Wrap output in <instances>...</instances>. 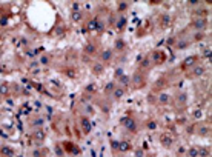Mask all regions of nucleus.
I'll list each match as a JSON object with an SVG mask.
<instances>
[{
	"label": "nucleus",
	"instance_id": "nucleus-5",
	"mask_svg": "<svg viewBox=\"0 0 212 157\" xmlns=\"http://www.w3.org/2000/svg\"><path fill=\"white\" fill-rule=\"evenodd\" d=\"M117 148H118V151H122V152H128V151H131V143L128 142V140H122L120 143L117 145Z\"/></svg>",
	"mask_w": 212,
	"mask_h": 157
},
{
	"label": "nucleus",
	"instance_id": "nucleus-2",
	"mask_svg": "<svg viewBox=\"0 0 212 157\" xmlns=\"http://www.w3.org/2000/svg\"><path fill=\"white\" fill-rule=\"evenodd\" d=\"M80 126H82V131L85 134H89L91 129H92V123L89 122V119H86V117H82L80 119Z\"/></svg>",
	"mask_w": 212,
	"mask_h": 157
},
{
	"label": "nucleus",
	"instance_id": "nucleus-7",
	"mask_svg": "<svg viewBox=\"0 0 212 157\" xmlns=\"http://www.w3.org/2000/svg\"><path fill=\"white\" fill-rule=\"evenodd\" d=\"M123 96H125V89H123V88H115V89L112 91V97H114L115 100L122 99Z\"/></svg>",
	"mask_w": 212,
	"mask_h": 157
},
{
	"label": "nucleus",
	"instance_id": "nucleus-25",
	"mask_svg": "<svg viewBox=\"0 0 212 157\" xmlns=\"http://www.w3.org/2000/svg\"><path fill=\"white\" fill-rule=\"evenodd\" d=\"M198 3H200L198 0H191V2H189V5H192V6H195V5H198Z\"/></svg>",
	"mask_w": 212,
	"mask_h": 157
},
{
	"label": "nucleus",
	"instance_id": "nucleus-4",
	"mask_svg": "<svg viewBox=\"0 0 212 157\" xmlns=\"http://www.w3.org/2000/svg\"><path fill=\"white\" fill-rule=\"evenodd\" d=\"M0 155L2 157H14V149L8 145H3L0 148Z\"/></svg>",
	"mask_w": 212,
	"mask_h": 157
},
{
	"label": "nucleus",
	"instance_id": "nucleus-12",
	"mask_svg": "<svg viewBox=\"0 0 212 157\" xmlns=\"http://www.w3.org/2000/svg\"><path fill=\"white\" fill-rule=\"evenodd\" d=\"M115 89V85L112 83V82H109L108 85L104 86V93H112V91Z\"/></svg>",
	"mask_w": 212,
	"mask_h": 157
},
{
	"label": "nucleus",
	"instance_id": "nucleus-26",
	"mask_svg": "<svg viewBox=\"0 0 212 157\" xmlns=\"http://www.w3.org/2000/svg\"><path fill=\"white\" fill-rule=\"evenodd\" d=\"M207 133V128H201L200 129V134H206Z\"/></svg>",
	"mask_w": 212,
	"mask_h": 157
},
{
	"label": "nucleus",
	"instance_id": "nucleus-10",
	"mask_svg": "<svg viewBox=\"0 0 212 157\" xmlns=\"http://www.w3.org/2000/svg\"><path fill=\"white\" fill-rule=\"evenodd\" d=\"M192 74H194L195 77L203 75V74H204V66H195V68H194V71H192Z\"/></svg>",
	"mask_w": 212,
	"mask_h": 157
},
{
	"label": "nucleus",
	"instance_id": "nucleus-16",
	"mask_svg": "<svg viewBox=\"0 0 212 157\" xmlns=\"http://www.w3.org/2000/svg\"><path fill=\"white\" fill-rule=\"evenodd\" d=\"M85 51L88 52V54H92V52H94V51H95V46H94V45H88Z\"/></svg>",
	"mask_w": 212,
	"mask_h": 157
},
{
	"label": "nucleus",
	"instance_id": "nucleus-20",
	"mask_svg": "<svg viewBox=\"0 0 212 157\" xmlns=\"http://www.w3.org/2000/svg\"><path fill=\"white\" fill-rule=\"evenodd\" d=\"M72 19H74L75 22L80 20V19H82V14H80V12H74V17H72Z\"/></svg>",
	"mask_w": 212,
	"mask_h": 157
},
{
	"label": "nucleus",
	"instance_id": "nucleus-21",
	"mask_svg": "<svg viewBox=\"0 0 212 157\" xmlns=\"http://www.w3.org/2000/svg\"><path fill=\"white\" fill-rule=\"evenodd\" d=\"M148 128H149V129H155V128H157V123H155V122H149V123H148Z\"/></svg>",
	"mask_w": 212,
	"mask_h": 157
},
{
	"label": "nucleus",
	"instance_id": "nucleus-9",
	"mask_svg": "<svg viewBox=\"0 0 212 157\" xmlns=\"http://www.w3.org/2000/svg\"><path fill=\"white\" fill-rule=\"evenodd\" d=\"M162 145L163 146H166V148H169L171 145H172V139H171V136H162Z\"/></svg>",
	"mask_w": 212,
	"mask_h": 157
},
{
	"label": "nucleus",
	"instance_id": "nucleus-6",
	"mask_svg": "<svg viewBox=\"0 0 212 157\" xmlns=\"http://www.w3.org/2000/svg\"><path fill=\"white\" fill-rule=\"evenodd\" d=\"M204 26H206V20H204V19H198V20L194 22V28H195L197 31H203Z\"/></svg>",
	"mask_w": 212,
	"mask_h": 157
},
{
	"label": "nucleus",
	"instance_id": "nucleus-8",
	"mask_svg": "<svg viewBox=\"0 0 212 157\" xmlns=\"http://www.w3.org/2000/svg\"><path fill=\"white\" fill-rule=\"evenodd\" d=\"M100 57H101V60H103V62H109V60L112 59V51H111V49H106V51H103Z\"/></svg>",
	"mask_w": 212,
	"mask_h": 157
},
{
	"label": "nucleus",
	"instance_id": "nucleus-1",
	"mask_svg": "<svg viewBox=\"0 0 212 157\" xmlns=\"http://www.w3.org/2000/svg\"><path fill=\"white\" fill-rule=\"evenodd\" d=\"M122 123H123L125 128L129 129V131H135V129H137V123H135V120L132 119V117H125V119L122 120Z\"/></svg>",
	"mask_w": 212,
	"mask_h": 157
},
{
	"label": "nucleus",
	"instance_id": "nucleus-23",
	"mask_svg": "<svg viewBox=\"0 0 212 157\" xmlns=\"http://www.w3.org/2000/svg\"><path fill=\"white\" fill-rule=\"evenodd\" d=\"M198 155H207V149H200L198 151Z\"/></svg>",
	"mask_w": 212,
	"mask_h": 157
},
{
	"label": "nucleus",
	"instance_id": "nucleus-13",
	"mask_svg": "<svg viewBox=\"0 0 212 157\" xmlns=\"http://www.w3.org/2000/svg\"><path fill=\"white\" fill-rule=\"evenodd\" d=\"M158 102H160V103H168L169 102V96L168 94H160V97H158Z\"/></svg>",
	"mask_w": 212,
	"mask_h": 157
},
{
	"label": "nucleus",
	"instance_id": "nucleus-27",
	"mask_svg": "<svg viewBox=\"0 0 212 157\" xmlns=\"http://www.w3.org/2000/svg\"><path fill=\"white\" fill-rule=\"evenodd\" d=\"M86 91H89V93H91V91H94V86H92V85H89V86L86 88Z\"/></svg>",
	"mask_w": 212,
	"mask_h": 157
},
{
	"label": "nucleus",
	"instance_id": "nucleus-11",
	"mask_svg": "<svg viewBox=\"0 0 212 157\" xmlns=\"http://www.w3.org/2000/svg\"><path fill=\"white\" fill-rule=\"evenodd\" d=\"M194 63H195V57H188L186 60L183 62V65H184V66H192Z\"/></svg>",
	"mask_w": 212,
	"mask_h": 157
},
{
	"label": "nucleus",
	"instance_id": "nucleus-15",
	"mask_svg": "<svg viewBox=\"0 0 212 157\" xmlns=\"http://www.w3.org/2000/svg\"><path fill=\"white\" fill-rule=\"evenodd\" d=\"M40 63L42 65H49V57L48 56H42L40 57Z\"/></svg>",
	"mask_w": 212,
	"mask_h": 157
},
{
	"label": "nucleus",
	"instance_id": "nucleus-24",
	"mask_svg": "<svg viewBox=\"0 0 212 157\" xmlns=\"http://www.w3.org/2000/svg\"><path fill=\"white\" fill-rule=\"evenodd\" d=\"M0 93H2V94H5V93H8V86H2V89H0Z\"/></svg>",
	"mask_w": 212,
	"mask_h": 157
},
{
	"label": "nucleus",
	"instance_id": "nucleus-17",
	"mask_svg": "<svg viewBox=\"0 0 212 157\" xmlns=\"http://www.w3.org/2000/svg\"><path fill=\"white\" fill-rule=\"evenodd\" d=\"M189 155H191V157H197V155H198V149H197V148H191V149H189Z\"/></svg>",
	"mask_w": 212,
	"mask_h": 157
},
{
	"label": "nucleus",
	"instance_id": "nucleus-3",
	"mask_svg": "<svg viewBox=\"0 0 212 157\" xmlns=\"http://www.w3.org/2000/svg\"><path fill=\"white\" fill-rule=\"evenodd\" d=\"M32 139L35 142H43L46 139V133H45L43 129H35L34 133H32Z\"/></svg>",
	"mask_w": 212,
	"mask_h": 157
},
{
	"label": "nucleus",
	"instance_id": "nucleus-18",
	"mask_svg": "<svg viewBox=\"0 0 212 157\" xmlns=\"http://www.w3.org/2000/svg\"><path fill=\"white\" fill-rule=\"evenodd\" d=\"M101 69H103V65H101V63H97L95 66H94V71H95V72H100Z\"/></svg>",
	"mask_w": 212,
	"mask_h": 157
},
{
	"label": "nucleus",
	"instance_id": "nucleus-22",
	"mask_svg": "<svg viewBox=\"0 0 212 157\" xmlns=\"http://www.w3.org/2000/svg\"><path fill=\"white\" fill-rule=\"evenodd\" d=\"M115 46H117L118 49H122V48H123V42H122V40H118V42H115Z\"/></svg>",
	"mask_w": 212,
	"mask_h": 157
},
{
	"label": "nucleus",
	"instance_id": "nucleus-19",
	"mask_svg": "<svg viewBox=\"0 0 212 157\" xmlns=\"http://www.w3.org/2000/svg\"><path fill=\"white\" fill-rule=\"evenodd\" d=\"M89 29H97V20H94V22L89 23Z\"/></svg>",
	"mask_w": 212,
	"mask_h": 157
},
{
	"label": "nucleus",
	"instance_id": "nucleus-14",
	"mask_svg": "<svg viewBox=\"0 0 212 157\" xmlns=\"http://www.w3.org/2000/svg\"><path fill=\"white\" fill-rule=\"evenodd\" d=\"M125 23H126L125 17H120V19H118V22H117V28H118V29H122L123 26H125Z\"/></svg>",
	"mask_w": 212,
	"mask_h": 157
}]
</instances>
